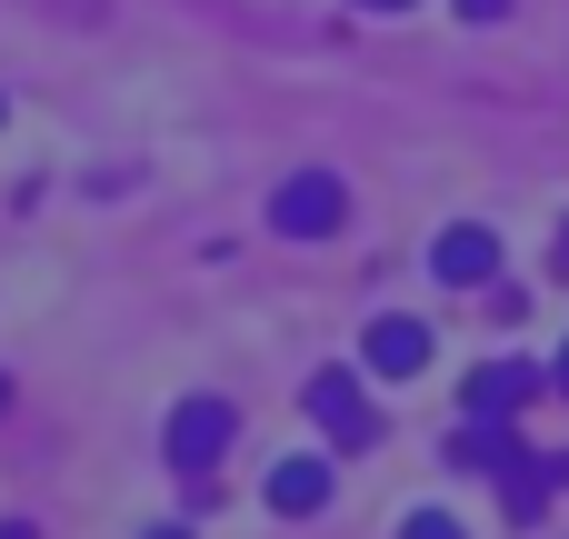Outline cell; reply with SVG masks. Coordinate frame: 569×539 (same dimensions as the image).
Instances as JSON below:
<instances>
[{
    "mask_svg": "<svg viewBox=\"0 0 569 539\" xmlns=\"http://www.w3.org/2000/svg\"><path fill=\"white\" fill-rule=\"evenodd\" d=\"M230 440H240V410H230V400L200 390V400L170 410V470H180V480H210V470L230 460Z\"/></svg>",
    "mask_w": 569,
    "mask_h": 539,
    "instance_id": "obj_1",
    "label": "cell"
},
{
    "mask_svg": "<svg viewBox=\"0 0 569 539\" xmlns=\"http://www.w3.org/2000/svg\"><path fill=\"white\" fill-rule=\"evenodd\" d=\"M340 220H350V190H340L330 170H290V180L270 190V230H280V240H330Z\"/></svg>",
    "mask_w": 569,
    "mask_h": 539,
    "instance_id": "obj_2",
    "label": "cell"
},
{
    "mask_svg": "<svg viewBox=\"0 0 569 539\" xmlns=\"http://www.w3.org/2000/svg\"><path fill=\"white\" fill-rule=\"evenodd\" d=\"M310 420H320L340 450H370V440H380V410H370L360 370H320V380H310Z\"/></svg>",
    "mask_w": 569,
    "mask_h": 539,
    "instance_id": "obj_3",
    "label": "cell"
},
{
    "mask_svg": "<svg viewBox=\"0 0 569 539\" xmlns=\"http://www.w3.org/2000/svg\"><path fill=\"white\" fill-rule=\"evenodd\" d=\"M430 270H440L450 290H480V280H500V240H490L480 220H460V230L430 240Z\"/></svg>",
    "mask_w": 569,
    "mask_h": 539,
    "instance_id": "obj_4",
    "label": "cell"
},
{
    "mask_svg": "<svg viewBox=\"0 0 569 539\" xmlns=\"http://www.w3.org/2000/svg\"><path fill=\"white\" fill-rule=\"evenodd\" d=\"M360 360H370L380 380H420V370H430V320H400V310H390V320H370Z\"/></svg>",
    "mask_w": 569,
    "mask_h": 539,
    "instance_id": "obj_5",
    "label": "cell"
},
{
    "mask_svg": "<svg viewBox=\"0 0 569 539\" xmlns=\"http://www.w3.org/2000/svg\"><path fill=\"white\" fill-rule=\"evenodd\" d=\"M460 400H470V420H520V410L540 400V370H530V360H490V370H470Z\"/></svg>",
    "mask_w": 569,
    "mask_h": 539,
    "instance_id": "obj_6",
    "label": "cell"
},
{
    "mask_svg": "<svg viewBox=\"0 0 569 539\" xmlns=\"http://www.w3.org/2000/svg\"><path fill=\"white\" fill-rule=\"evenodd\" d=\"M270 510H280V520L330 510V460H280V470H270Z\"/></svg>",
    "mask_w": 569,
    "mask_h": 539,
    "instance_id": "obj_7",
    "label": "cell"
},
{
    "mask_svg": "<svg viewBox=\"0 0 569 539\" xmlns=\"http://www.w3.org/2000/svg\"><path fill=\"white\" fill-rule=\"evenodd\" d=\"M400 539H470V530H460L450 510H410V520H400Z\"/></svg>",
    "mask_w": 569,
    "mask_h": 539,
    "instance_id": "obj_8",
    "label": "cell"
},
{
    "mask_svg": "<svg viewBox=\"0 0 569 539\" xmlns=\"http://www.w3.org/2000/svg\"><path fill=\"white\" fill-rule=\"evenodd\" d=\"M460 10H470V20H500V10H510V0H460Z\"/></svg>",
    "mask_w": 569,
    "mask_h": 539,
    "instance_id": "obj_9",
    "label": "cell"
},
{
    "mask_svg": "<svg viewBox=\"0 0 569 539\" xmlns=\"http://www.w3.org/2000/svg\"><path fill=\"white\" fill-rule=\"evenodd\" d=\"M0 539H40V530H30V520H0Z\"/></svg>",
    "mask_w": 569,
    "mask_h": 539,
    "instance_id": "obj_10",
    "label": "cell"
},
{
    "mask_svg": "<svg viewBox=\"0 0 569 539\" xmlns=\"http://www.w3.org/2000/svg\"><path fill=\"white\" fill-rule=\"evenodd\" d=\"M550 270H560V280H569V230H560V250H550Z\"/></svg>",
    "mask_w": 569,
    "mask_h": 539,
    "instance_id": "obj_11",
    "label": "cell"
},
{
    "mask_svg": "<svg viewBox=\"0 0 569 539\" xmlns=\"http://www.w3.org/2000/svg\"><path fill=\"white\" fill-rule=\"evenodd\" d=\"M550 380H560V400H569V350H560V360H550Z\"/></svg>",
    "mask_w": 569,
    "mask_h": 539,
    "instance_id": "obj_12",
    "label": "cell"
},
{
    "mask_svg": "<svg viewBox=\"0 0 569 539\" xmlns=\"http://www.w3.org/2000/svg\"><path fill=\"white\" fill-rule=\"evenodd\" d=\"M150 539H190V520H170V530H150Z\"/></svg>",
    "mask_w": 569,
    "mask_h": 539,
    "instance_id": "obj_13",
    "label": "cell"
},
{
    "mask_svg": "<svg viewBox=\"0 0 569 539\" xmlns=\"http://www.w3.org/2000/svg\"><path fill=\"white\" fill-rule=\"evenodd\" d=\"M360 10H410V0H360Z\"/></svg>",
    "mask_w": 569,
    "mask_h": 539,
    "instance_id": "obj_14",
    "label": "cell"
},
{
    "mask_svg": "<svg viewBox=\"0 0 569 539\" xmlns=\"http://www.w3.org/2000/svg\"><path fill=\"white\" fill-rule=\"evenodd\" d=\"M0 410H10V370H0Z\"/></svg>",
    "mask_w": 569,
    "mask_h": 539,
    "instance_id": "obj_15",
    "label": "cell"
},
{
    "mask_svg": "<svg viewBox=\"0 0 569 539\" xmlns=\"http://www.w3.org/2000/svg\"><path fill=\"white\" fill-rule=\"evenodd\" d=\"M550 480H569V460H550Z\"/></svg>",
    "mask_w": 569,
    "mask_h": 539,
    "instance_id": "obj_16",
    "label": "cell"
}]
</instances>
